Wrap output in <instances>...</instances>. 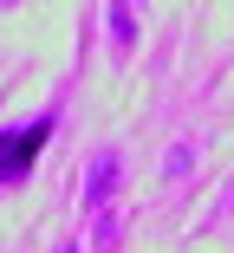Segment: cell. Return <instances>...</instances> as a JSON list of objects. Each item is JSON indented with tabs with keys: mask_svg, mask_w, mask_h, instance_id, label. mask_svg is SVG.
Segmentation results:
<instances>
[{
	"mask_svg": "<svg viewBox=\"0 0 234 253\" xmlns=\"http://www.w3.org/2000/svg\"><path fill=\"white\" fill-rule=\"evenodd\" d=\"M52 143V117H33V124H13L0 130V188L26 182V169L39 163V149Z\"/></svg>",
	"mask_w": 234,
	"mask_h": 253,
	"instance_id": "1",
	"label": "cell"
},
{
	"mask_svg": "<svg viewBox=\"0 0 234 253\" xmlns=\"http://www.w3.org/2000/svg\"><path fill=\"white\" fill-rule=\"evenodd\" d=\"M117 175H124V156H117V149H98V156L85 163V208H91V214H98V208H111Z\"/></svg>",
	"mask_w": 234,
	"mask_h": 253,
	"instance_id": "2",
	"label": "cell"
},
{
	"mask_svg": "<svg viewBox=\"0 0 234 253\" xmlns=\"http://www.w3.org/2000/svg\"><path fill=\"white\" fill-rule=\"evenodd\" d=\"M104 13H111V39H117V59H130V45H137V13L124 7V0H111Z\"/></svg>",
	"mask_w": 234,
	"mask_h": 253,
	"instance_id": "3",
	"label": "cell"
},
{
	"mask_svg": "<svg viewBox=\"0 0 234 253\" xmlns=\"http://www.w3.org/2000/svg\"><path fill=\"white\" fill-rule=\"evenodd\" d=\"M91 240H98V247H117V240H124L117 214H104V208H98V227H91Z\"/></svg>",
	"mask_w": 234,
	"mask_h": 253,
	"instance_id": "4",
	"label": "cell"
},
{
	"mask_svg": "<svg viewBox=\"0 0 234 253\" xmlns=\"http://www.w3.org/2000/svg\"><path fill=\"white\" fill-rule=\"evenodd\" d=\"M228 201H234V182H228Z\"/></svg>",
	"mask_w": 234,
	"mask_h": 253,
	"instance_id": "5",
	"label": "cell"
}]
</instances>
